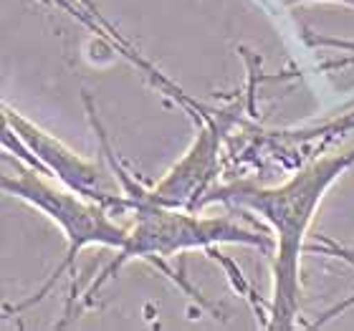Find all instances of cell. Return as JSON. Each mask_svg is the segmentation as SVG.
<instances>
[{
  "label": "cell",
  "instance_id": "obj_1",
  "mask_svg": "<svg viewBox=\"0 0 354 331\" xmlns=\"http://www.w3.org/2000/svg\"><path fill=\"white\" fill-rule=\"evenodd\" d=\"M354 164V149L314 160L286 182L261 187L233 182L210 187L198 207L223 202L238 210H251L273 230V291L268 329L288 331L296 326L301 303V253L319 205L337 180Z\"/></svg>",
  "mask_w": 354,
  "mask_h": 331
},
{
  "label": "cell",
  "instance_id": "obj_2",
  "mask_svg": "<svg viewBox=\"0 0 354 331\" xmlns=\"http://www.w3.org/2000/svg\"><path fill=\"white\" fill-rule=\"evenodd\" d=\"M91 117V124H94L99 140H102V147L106 152V160H109V167L114 169L117 180L122 182L124 192L132 198V228H129V236H127V243L117 250V256L111 261L99 278L91 283L88 288V299L99 291V288L106 283L109 278H114V273L119 268H124L129 261H149L155 263L162 273H167L170 278L177 281L175 273L162 263L165 258H172L177 253H187V250H205L210 256H215V245L230 243V245H253V248L263 250V253H271L273 240L259 230H251L241 225L238 220L223 215V218H200L195 215V210H187V207H172L157 202L149 190H145L142 185H137L129 172H127L122 164L117 162V157L111 152L109 142L104 137L102 126L96 122L94 111L88 114Z\"/></svg>",
  "mask_w": 354,
  "mask_h": 331
},
{
  "label": "cell",
  "instance_id": "obj_3",
  "mask_svg": "<svg viewBox=\"0 0 354 331\" xmlns=\"http://www.w3.org/2000/svg\"><path fill=\"white\" fill-rule=\"evenodd\" d=\"M46 177L48 175H44L33 164H18L15 175H3V180H0V187H3L6 195L28 202L30 207H36L38 213H44L48 220L56 223L68 245L66 258L53 271L51 281L23 306L41 301L46 291L53 286V281L61 278L64 271L74 268L76 256L84 248H88V245H104V248L119 250L127 243V236H129V228L119 225L106 207L96 205V202L86 200L79 192L68 190L66 185L51 182ZM23 306H18V309H23Z\"/></svg>",
  "mask_w": 354,
  "mask_h": 331
},
{
  "label": "cell",
  "instance_id": "obj_4",
  "mask_svg": "<svg viewBox=\"0 0 354 331\" xmlns=\"http://www.w3.org/2000/svg\"><path fill=\"white\" fill-rule=\"evenodd\" d=\"M3 119L28 155H23V149L8 134H3V147L8 152L28 160V164L41 169L44 175L56 177V182L66 185L68 190L79 192L96 205L106 207L111 215H132V198L124 192L111 167L104 169L102 164L79 157L74 149H68L64 142L10 109L8 104H3Z\"/></svg>",
  "mask_w": 354,
  "mask_h": 331
},
{
  "label": "cell",
  "instance_id": "obj_5",
  "mask_svg": "<svg viewBox=\"0 0 354 331\" xmlns=\"http://www.w3.org/2000/svg\"><path fill=\"white\" fill-rule=\"evenodd\" d=\"M236 119L238 109L213 111L205 124L200 126L192 147L155 187H149V195L162 205L198 210L200 200L205 198L210 182L218 175V152Z\"/></svg>",
  "mask_w": 354,
  "mask_h": 331
},
{
  "label": "cell",
  "instance_id": "obj_6",
  "mask_svg": "<svg viewBox=\"0 0 354 331\" xmlns=\"http://www.w3.org/2000/svg\"><path fill=\"white\" fill-rule=\"evenodd\" d=\"M317 44H329V46H337V48H344V51L352 53V59L347 61H334V64H329V66H344V64H354V44H349V41H332V38H317ZM349 129H354V111L352 114H347V117L337 119V122H332V124H324L319 126V129H314V132H301L299 137H319V134H339V132H349Z\"/></svg>",
  "mask_w": 354,
  "mask_h": 331
},
{
  "label": "cell",
  "instance_id": "obj_7",
  "mask_svg": "<svg viewBox=\"0 0 354 331\" xmlns=\"http://www.w3.org/2000/svg\"><path fill=\"white\" fill-rule=\"evenodd\" d=\"M332 245V256H337V258H344L349 265H354V253H349V250H344V248H339V245H334V243H329ZM354 306V294L352 296H347L344 301H339V303H334L332 309H326L322 316L317 319V321H311V329H319V326H326L332 319H337V316H342L344 311H349Z\"/></svg>",
  "mask_w": 354,
  "mask_h": 331
},
{
  "label": "cell",
  "instance_id": "obj_8",
  "mask_svg": "<svg viewBox=\"0 0 354 331\" xmlns=\"http://www.w3.org/2000/svg\"><path fill=\"white\" fill-rule=\"evenodd\" d=\"M283 8H296V6H309V3H337V6L354 8V0H279Z\"/></svg>",
  "mask_w": 354,
  "mask_h": 331
}]
</instances>
